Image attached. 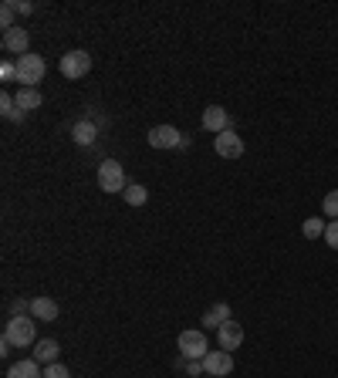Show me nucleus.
Masks as SVG:
<instances>
[{
	"instance_id": "f257e3e1",
	"label": "nucleus",
	"mask_w": 338,
	"mask_h": 378,
	"mask_svg": "<svg viewBox=\"0 0 338 378\" xmlns=\"http://www.w3.org/2000/svg\"><path fill=\"white\" fill-rule=\"evenodd\" d=\"M3 341L10 348H31V345H37V325H34V318L31 314H24V318H7Z\"/></svg>"
},
{
	"instance_id": "f03ea898",
	"label": "nucleus",
	"mask_w": 338,
	"mask_h": 378,
	"mask_svg": "<svg viewBox=\"0 0 338 378\" xmlns=\"http://www.w3.org/2000/svg\"><path fill=\"white\" fill-rule=\"evenodd\" d=\"M44 75H48V65H44L41 54L17 58V81H21V88H37L44 81Z\"/></svg>"
},
{
	"instance_id": "7ed1b4c3",
	"label": "nucleus",
	"mask_w": 338,
	"mask_h": 378,
	"mask_svg": "<svg viewBox=\"0 0 338 378\" xmlns=\"http://www.w3.org/2000/svg\"><path fill=\"white\" fill-rule=\"evenodd\" d=\"M58 68H61V75L68 78V81H78V78H85L88 71H92V54H88V51H81V48L65 51Z\"/></svg>"
},
{
	"instance_id": "20e7f679",
	"label": "nucleus",
	"mask_w": 338,
	"mask_h": 378,
	"mask_svg": "<svg viewBox=\"0 0 338 378\" xmlns=\"http://www.w3.org/2000/svg\"><path fill=\"white\" fill-rule=\"evenodd\" d=\"M99 186H102V193H126V169H122V162H115V159H105L102 166H99Z\"/></svg>"
},
{
	"instance_id": "39448f33",
	"label": "nucleus",
	"mask_w": 338,
	"mask_h": 378,
	"mask_svg": "<svg viewBox=\"0 0 338 378\" xmlns=\"http://www.w3.org/2000/svg\"><path fill=\"white\" fill-rule=\"evenodd\" d=\"M176 345H180V352L183 358L189 361V358H196V361H203L210 354V345H207V334L200 328H189V331H183L180 338H176Z\"/></svg>"
},
{
	"instance_id": "423d86ee",
	"label": "nucleus",
	"mask_w": 338,
	"mask_h": 378,
	"mask_svg": "<svg viewBox=\"0 0 338 378\" xmlns=\"http://www.w3.org/2000/svg\"><path fill=\"white\" fill-rule=\"evenodd\" d=\"M0 48H3L10 58H14V61H17V58H24L27 48H31V34H27L21 24L10 27V31H3V41H0Z\"/></svg>"
},
{
	"instance_id": "0eeeda50",
	"label": "nucleus",
	"mask_w": 338,
	"mask_h": 378,
	"mask_svg": "<svg viewBox=\"0 0 338 378\" xmlns=\"http://www.w3.org/2000/svg\"><path fill=\"white\" fill-rule=\"evenodd\" d=\"M183 135L176 126H156V128H149V146L153 149H180L183 146Z\"/></svg>"
},
{
	"instance_id": "6e6552de",
	"label": "nucleus",
	"mask_w": 338,
	"mask_h": 378,
	"mask_svg": "<svg viewBox=\"0 0 338 378\" xmlns=\"http://www.w3.org/2000/svg\"><path fill=\"white\" fill-rule=\"evenodd\" d=\"M213 149L220 159H240L244 155V139L237 135L234 128H227V132H220L217 139H213Z\"/></svg>"
},
{
	"instance_id": "1a4fd4ad",
	"label": "nucleus",
	"mask_w": 338,
	"mask_h": 378,
	"mask_svg": "<svg viewBox=\"0 0 338 378\" xmlns=\"http://www.w3.org/2000/svg\"><path fill=\"white\" fill-rule=\"evenodd\" d=\"M203 128H207L210 135H220V132H227V128H234L230 126V112L227 108H220V105H210V108H203Z\"/></svg>"
},
{
	"instance_id": "9d476101",
	"label": "nucleus",
	"mask_w": 338,
	"mask_h": 378,
	"mask_svg": "<svg viewBox=\"0 0 338 378\" xmlns=\"http://www.w3.org/2000/svg\"><path fill=\"white\" fill-rule=\"evenodd\" d=\"M217 341H220V352H230V354H234L237 348L244 345V328H240L234 318H230L223 328H217Z\"/></svg>"
},
{
	"instance_id": "9b49d317",
	"label": "nucleus",
	"mask_w": 338,
	"mask_h": 378,
	"mask_svg": "<svg viewBox=\"0 0 338 378\" xmlns=\"http://www.w3.org/2000/svg\"><path fill=\"white\" fill-rule=\"evenodd\" d=\"M203 368H207V375L213 378H223L234 372V354L230 352H210L207 358H203Z\"/></svg>"
},
{
	"instance_id": "f8f14e48",
	"label": "nucleus",
	"mask_w": 338,
	"mask_h": 378,
	"mask_svg": "<svg viewBox=\"0 0 338 378\" xmlns=\"http://www.w3.org/2000/svg\"><path fill=\"white\" fill-rule=\"evenodd\" d=\"M71 139H75V146L88 149V146L99 139V126H95V119H78V122L71 126Z\"/></svg>"
},
{
	"instance_id": "ddd939ff",
	"label": "nucleus",
	"mask_w": 338,
	"mask_h": 378,
	"mask_svg": "<svg viewBox=\"0 0 338 378\" xmlns=\"http://www.w3.org/2000/svg\"><path fill=\"white\" fill-rule=\"evenodd\" d=\"M58 354H61V345L54 338H44V341L34 345V361H41V365H54Z\"/></svg>"
},
{
	"instance_id": "4468645a",
	"label": "nucleus",
	"mask_w": 338,
	"mask_h": 378,
	"mask_svg": "<svg viewBox=\"0 0 338 378\" xmlns=\"http://www.w3.org/2000/svg\"><path fill=\"white\" fill-rule=\"evenodd\" d=\"M7 378H44V372H41V361L24 358V361H17V365L7 368Z\"/></svg>"
},
{
	"instance_id": "2eb2a0df",
	"label": "nucleus",
	"mask_w": 338,
	"mask_h": 378,
	"mask_svg": "<svg viewBox=\"0 0 338 378\" xmlns=\"http://www.w3.org/2000/svg\"><path fill=\"white\" fill-rule=\"evenodd\" d=\"M234 314H230V304H213V307H207V314H203V325L207 328H223L227 321H230Z\"/></svg>"
},
{
	"instance_id": "dca6fc26",
	"label": "nucleus",
	"mask_w": 338,
	"mask_h": 378,
	"mask_svg": "<svg viewBox=\"0 0 338 378\" xmlns=\"http://www.w3.org/2000/svg\"><path fill=\"white\" fill-rule=\"evenodd\" d=\"M31 318L34 321H54L58 318V304L51 298H34L31 301Z\"/></svg>"
},
{
	"instance_id": "f3484780",
	"label": "nucleus",
	"mask_w": 338,
	"mask_h": 378,
	"mask_svg": "<svg viewBox=\"0 0 338 378\" xmlns=\"http://www.w3.org/2000/svg\"><path fill=\"white\" fill-rule=\"evenodd\" d=\"M14 101H17V108H21V112H34V108H41V92H37V88H17V95H14Z\"/></svg>"
},
{
	"instance_id": "a211bd4d",
	"label": "nucleus",
	"mask_w": 338,
	"mask_h": 378,
	"mask_svg": "<svg viewBox=\"0 0 338 378\" xmlns=\"http://www.w3.org/2000/svg\"><path fill=\"white\" fill-rule=\"evenodd\" d=\"M325 230H328V223L321 220V216H308L305 223H301V233H305V240H325Z\"/></svg>"
},
{
	"instance_id": "6ab92c4d",
	"label": "nucleus",
	"mask_w": 338,
	"mask_h": 378,
	"mask_svg": "<svg viewBox=\"0 0 338 378\" xmlns=\"http://www.w3.org/2000/svg\"><path fill=\"white\" fill-rule=\"evenodd\" d=\"M146 200H149V189L142 182H129L126 186V203L129 206H146Z\"/></svg>"
},
{
	"instance_id": "aec40b11",
	"label": "nucleus",
	"mask_w": 338,
	"mask_h": 378,
	"mask_svg": "<svg viewBox=\"0 0 338 378\" xmlns=\"http://www.w3.org/2000/svg\"><path fill=\"white\" fill-rule=\"evenodd\" d=\"M0 112H3V119H10V122H21L24 119V112L17 108V101H14V95H0Z\"/></svg>"
},
{
	"instance_id": "412c9836",
	"label": "nucleus",
	"mask_w": 338,
	"mask_h": 378,
	"mask_svg": "<svg viewBox=\"0 0 338 378\" xmlns=\"http://www.w3.org/2000/svg\"><path fill=\"white\" fill-rule=\"evenodd\" d=\"M14 17H17V10H14V3H10V0H3V3H0V27H3V31H10V27H17V24H14Z\"/></svg>"
},
{
	"instance_id": "4be33fe9",
	"label": "nucleus",
	"mask_w": 338,
	"mask_h": 378,
	"mask_svg": "<svg viewBox=\"0 0 338 378\" xmlns=\"http://www.w3.org/2000/svg\"><path fill=\"white\" fill-rule=\"evenodd\" d=\"M321 213L332 216V220H338V189H332V193L321 200Z\"/></svg>"
},
{
	"instance_id": "5701e85b",
	"label": "nucleus",
	"mask_w": 338,
	"mask_h": 378,
	"mask_svg": "<svg viewBox=\"0 0 338 378\" xmlns=\"http://www.w3.org/2000/svg\"><path fill=\"white\" fill-rule=\"evenodd\" d=\"M0 78H3V81H17V61H14V58H7V61L0 65Z\"/></svg>"
},
{
	"instance_id": "b1692460",
	"label": "nucleus",
	"mask_w": 338,
	"mask_h": 378,
	"mask_svg": "<svg viewBox=\"0 0 338 378\" xmlns=\"http://www.w3.org/2000/svg\"><path fill=\"white\" fill-rule=\"evenodd\" d=\"M44 378H71V372L61 361H54V365H44Z\"/></svg>"
},
{
	"instance_id": "393cba45",
	"label": "nucleus",
	"mask_w": 338,
	"mask_h": 378,
	"mask_svg": "<svg viewBox=\"0 0 338 378\" xmlns=\"http://www.w3.org/2000/svg\"><path fill=\"white\" fill-rule=\"evenodd\" d=\"M7 311H10V318H24V314H31V301H24V298L21 301H10Z\"/></svg>"
},
{
	"instance_id": "a878e982",
	"label": "nucleus",
	"mask_w": 338,
	"mask_h": 378,
	"mask_svg": "<svg viewBox=\"0 0 338 378\" xmlns=\"http://www.w3.org/2000/svg\"><path fill=\"white\" fill-rule=\"evenodd\" d=\"M325 243L338 250V220H328V230H325Z\"/></svg>"
},
{
	"instance_id": "bb28decb",
	"label": "nucleus",
	"mask_w": 338,
	"mask_h": 378,
	"mask_svg": "<svg viewBox=\"0 0 338 378\" xmlns=\"http://www.w3.org/2000/svg\"><path fill=\"white\" fill-rule=\"evenodd\" d=\"M186 375H207V368H203V361H196V358H189V361H186Z\"/></svg>"
},
{
	"instance_id": "cd10ccee",
	"label": "nucleus",
	"mask_w": 338,
	"mask_h": 378,
	"mask_svg": "<svg viewBox=\"0 0 338 378\" xmlns=\"http://www.w3.org/2000/svg\"><path fill=\"white\" fill-rule=\"evenodd\" d=\"M10 3H14V10H17L21 17H27V14H34V3H31V0H10Z\"/></svg>"
},
{
	"instance_id": "c85d7f7f",
	"label": "nucleus",
	"mask_w": 338,
	"mask_h": 378,
	"mask_svg": "<svg viewBox=\"0 0 338 378\" xmlns=\"http://www.w3.org/2000/svg\"><path fill=\"white\" fill-rule=\"evenodd\" d=\"M203 378H213V375H203Z\"/></svg>"
}]
</instances>
